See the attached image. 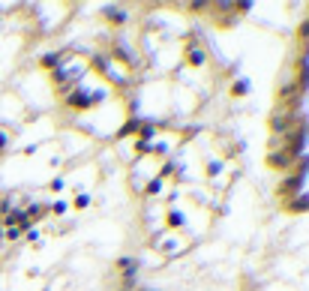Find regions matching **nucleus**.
I'll return each mask as SVG.
<instances>
[]
</instances>
